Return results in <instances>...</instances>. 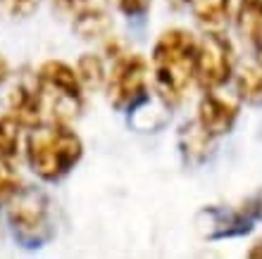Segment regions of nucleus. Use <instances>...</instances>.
<instances>
[{
  "mask_svg": "<svg viewBox=\"0 0 262 259\" xmlns=\"http://www.w3.org/2000/svg\"><path fill=\"white\" fill-rule=\"evenodd\" d=\"M10 112L21 126H38L43 122V103H41V93L38 88L29 86V83H19L10 90L7 98Z\"/></svg>",
  "mask_w": 262,
  "mask_h": 259,
  "instance_id": "obj_8",
  "label": "nucleus"
},
{
  "mask_svg": "<svg viewBox=\"0 0 262 259\" xmlns=\"http://www.w3.org/2000/svg\"><path fill=\"white\" fill-rule=\"evenodd\" d=\"M250 257H262V243H257V245H253L250 247Z\"/></svg>",
  "mask_w": 262,
  "mask_h": 259,
  "instance_id": "obj_21",
  "label": "nucleus"
},
{
  "mask_svg": "<svg viewBox=\"0 0 262 259\" xmlns=\"http://www.w3.org/2000/svg\"><path fill=\"white\" fill-rule=\"evenodd\" d=\"M236 93L243 103L257 105L262 103V69L246 67L236 79Z\"/></svg>",
  "mask_w": 262,
  "mask_h": 259,
  "instance_id": "obj_12",
  "label": "nucleus"
},
{
  "mask_svg": "<svg viewBox=\"0 0 262 259\" xmlns=\"http://www.w3.org/2000/svg\"><path fill=\"white\" fill-rule=\"evenodd\" d=\"M10 202V224L14 236L29 247H38L50 236L46 198L36 191H19Z\"/></svg>",
  "mask_w": 262,
  "mask_h": 259,
  "instance_id": "obj_5",
  "label": "nucleus"
},
{
  "mask_svg": "<svg viewBox=\"0 0 262 259\" xmlns=\"http://www.w3.org/2000/svg\"><path fill=\"white\" fill-rule=\"evenodd\" d=\"M38 7V0H7V10L17 17H29Z\"/></svg>",
  "mask_w": 262,
  "mask_h": 259,
  "instance_id": "obj_18",
  "label": "nucleus"
},
{
  "mask_svg": "<svg viewBox=\"0 0 262 259\" xmlns=\"http://www.w3.org/2000/svg\"><path fill=\"white\" fill-rule=\"evenodd\" d=\"M234 72V48L222 34L212 31L198 43L193 76L200 88H220L231 79Z\"/></svg>",
  "mask_w": 262,
  "mask_h": 259,
  "instance_id": "obj_4",
  "label": "nucleus"
},
{
  "mask_svg": "<svg viewBox=\"0 0 262 259\" xmlns=\"http://www.w3.org/2000/svg\"><path fill=\"white\" fill-rule=\"evenodd\" d=\"M191 7L195 19L212 31L222 29L229 19V0H191Z\"/></svg>",
  "mask_w": 262,
  "mask_h": 259,
  "instance_id": "obj_10",
  "label": "nucleus"
},
{
  "mask_svg": "<svg viewBox=\"0 0 262 259\" xmlns=\"http://www.w3.org/2000/svg\"><path fill=\"white\" fill-rule=\"evenodd\" d=\"M62 7H79V5H83L86 0H57Z\"/></svg>",
  "mask_w": 262,
  "mask_h": 259,
  "instance_id": "obj_19",
  "label": "nucleus"
},
{
  "mask_svg": "<svg viewBox=\"0 0 262 259\" xmlns=\"http://www.w3.org/2000/svg\"><path fill=\"white\" fill-rule=\"evenodd\" d=\"M236 116H238V105L234 100H227L222 96L207 93L198 105V124L200 129L210 136H224L231 131Z\"/></svg>",
  "mask_w": 262,
  "mask_h": 259,
  "instance_id": "obj_7",
  "label": "nucleus"
},
{
  "mask_svg": "<svg viewBox=\"0 0 262 259\" xmlns=\"http://www.w3.org/2000/svg\"><path fill=\"white\" fill-rule=\"evenodd\" d=\"M36 88L41 93L43 116L64 124L81 107V79L64 62L50 60L36 74Z\"/></svg>",
  "mask_w": 262,
  "mask_h": 259,
  "instance_id": "obj_3",
  "label": "nucleus"
},
{
  "mask_svg": "<svg viewBox=\"0 0 262 259\" xmlns=\"http://www.w3.org/2000/svg\"><path fill=\"white\" fill-rule=\"evenodd\" d=\"M145 83L148 62L141 55H122L107 76V98L117 109L134 107L145 98Z\"/></svg>",
  "mask_w": 262,
  "mask_h": 259,
  "instance_id": "obj_6",
  "label": "nucleus"
},
{
  "mask_svg": "<svg viewBox=\"0 0 262 259\" xmlns=\"http://www.w3.org/2000/svg\"><path fill=\"white\" fill-rule=\"evenodd\" d=\"M27 152L31 169L46 181H55L62 178L81 159L83 145L72 129L53 122L50 126L34 131V136L29 138Z\"/></svg>",
  "mask_w": 262,
  "mask_h": 259,
  "instance_id": "obj_2",
  "label": "nucleus"
},
{
  "mask_svg": "<svg viewBox=\"0 0 262 259\" xmlns=\"http://www.w3.org/2000/svg\"><path fill=\"white\" fill-rule=\"evenodd\" d=\"M5 79H7V62L0 57V83L5 81Z\"/></svg>",
  "mask_w": 262,
  "mask_h": 259,
  "instance_id": "obj_20",
  "label": "nucleus"
},
{
  "mask_svg": "<svg viewBox=\"0 0 262 259\" xmlns=\"http://www.w3.org/2000/svg\"><path fill=\"white\" fill-rule=\"evenodd\" d=\"M198 41L186 29H169L158 38L152 48V79L160 96L167 103L184 98L193 79Z\"/></svg>",
  "mask_w": 262,
  "mask_h": 259,
  "instance_id": "obj_1",
  "label": "nucleus"
},
{
  "mask_svg": "<svg viewBox=\"0 0 262 259\" xmlns=\"http://www.w3.org/2000/svg\"><path fill=\"white\" fill-rule=\"evenodd\" d=\"M236 29L243 38L257 41L262 34V0H241L236 12Z\"/></svg>",
  "mask_w": 262,
  "mask_h": 259,
  "instance_id": "obj_9",
  "label": "nucleus"
},
{
  "mask_svg": "<svg viewBox=\"0 0 262 259\" xmlns=\"http://www.w3.org/2000/svg\"><path fill=\"white\" fill-rule=\"evenodd\" d=\"M115 5H117V10H122L124 14L134 17V14L145 12L148 5H150V0H115Z\"/></svg>",
  "mask_w": 262,
  "mask_h": 259,
  "instance_id": "obj_17",
  "label": "nucleus"
},
{
  "mask_svg": "<svg viewBox=\"0 0 262 259\" xmlns=\"http://www.w3.org/2000/svg\"><path fill=\"white\" fill-rule=\"evenodd\" d=\"M19 191V174L12 167V159L0 155V205L10 202Z\"/></svg>",
  "mask_w": 262,
  "mask_h": 259,
  "instance_id": "obj_15",
  "label": "nucleus"
},
{
  "mask_svg": "<svg viewBox=\"0 0 262 259\" xmlns=\"http://www.w3.org/2000/svg\"><path fill=\"white\" fill-rule=\"evenodd\" d=\"M257 57H260V64H262V34L260 36H257Z\"/></svg>",
  "mask_w": 262,
  "mask_h": 259,
  "instance_id": "obj_22",
  "label": "nucleus"
},
{
  "mask_svg": "<svg viewBox=\"0 0 262 259\" xmlns=\"http://www.w3.org/2000/svg\"><path fill=\"white\" fill-rule=\"evenodd\" d=\"M76 74L81 79V86L98 88V86L105 81L103 60H100L98 55H83L81 60H79V64H76Z\"/></svg>",
  "mask_w": 262,
  "mask_h": 259,
  "instance_id": "obj_14",
  "label": "nucleus"
},
{
  "mask_svg": "<svg viewBox=\"0 0 262 259\" xmlns=\"http://www.w3.org/2000/svg\"><path fill=\"white\" fill-rule=\"evenodd\" d=\"M186 152L188 155H195L198 152V157H203L207 152V143H210V133H205V131L198 126H191V129H186Z\"/></svg>",
  "mask_w": 262,
  "mask_h": 259,
  "instance_id": "obj_16",
  "label": "nucleus"
},
{
  "mask_svg": "<svg viewBox=\"0 0 262 259\" xmlns=\"http://www.w3.org/2000/svg\"><path fill=\"white\" fill-rule=\"evenodd\" d=\"M74 29L83 38H100L110 31V17L98 7H89V10H81L76 14Z\"/></svg>",
  "mask_w": 262,
  "mask_h": 259,
  "instance_id": "obj_11",
  "label": "nucleus"
},
{
  "mask_svg": "<svg viewBox=\"0 0 262 259\" xmlns=\"http://www.w3.org/2000/svg\"><path fill=\"white\" fill-rule=\"evenodd\" d=\"M169 3H172L174 7H184V5H188L191 0H169Z\"/></svg>",
  "mask_w": 262,
  "mask_h": 259,
  "instance_id": "obj_23",
  "label": "nucleus"
},
{
  "mask_svg": "<svg viewBox=\"0 0 262 259\" xmlns=\"http://www.w3.org/2000/svg\"><path fill=\"white\" fill-rule=\"evenodd\" d=\"M21 124L14 119L12 114L0 116V155L7 159H14L19 152V143H21Z\"/></svg>",
  "mask_w": 262,
  "mask_h": 259,
  "instance_id": "obj_13",
  "label": "nucleus"
}]
</instances>
